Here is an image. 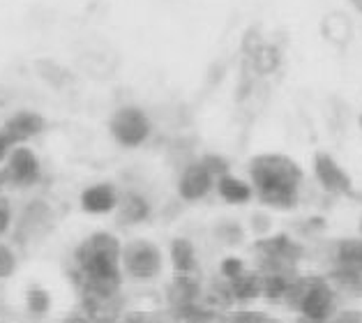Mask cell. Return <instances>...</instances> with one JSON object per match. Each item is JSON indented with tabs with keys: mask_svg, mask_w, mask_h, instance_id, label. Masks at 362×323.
<instances>
[{
	"mask_svg": "<svg viewBox=\"0 0 362 323\" xmlns=\"http://www.w3.org/2000/svg\"><path fill=\"white\" fill-rule=\"evenodd\" d=\"M5 176L12 187H33L42 178V164L33 148L19 143L12 148V153L5 160Z\"/></svg>",
	"mask_w": 362,
	"mask_h": 323,
	"instance_id": "6",
	"label": "cell"
},
{
	"mask_svg": "<svg viewBox=\"0 0 362 323\" xmlns=\"http://www.w3.org/2000/svg\"><path fill=\"white\" fill-rule=\"evenodd\" d=\"M74 264L88 295L111 298L122 282V242L109 231H97L76 247Z\"/></svg>",
	"mask_w": 362,
	"mask_h": 323,
	"instance_id": "1",
	"label": "cell"
},
{
	"mask_svg": "<svg viewBox=\"0 0 362 323\" xmlns=\"http://www.w3.org/2000/svg\"><path fill=\"white\" fill-rule=\"evenodd\" d=\"M215 185H217V176L208 169L206 162L197 160L182 169L180 178H178V194L182 201L194 204V201L206 199Z\"/></svg>",
	"mask_w": 362,
	"mask_h": 323,
	"instance_id": "7",
	"label": "cell"
},
{
	"mask_svg": "<svg viewBox=\"0 0 362 323\" xmlns=\"http://www.w3.org/2000/svg\"><path fill=\"white\" fill-rule=\"evenodd\" d=\"M16 143L12 141L10 136H7L3 129H0V162H5L7 160V155L12 153V148H14Z\"/></svg>",
	"mask_w": 362,
	"mask_h": 323,
	"instance_id": "23",
	"label": "cell"
},
{
	"mask_svg": "<svg viewBox=\"0 0 362 323\" xmlns=\"http://www.w3.org/2000/svg\"><path fill=\"white\" fill-rule=\"evenodd\" d=\"M162 252L155 242L136 238L122 245V273L139 282H148L162 273Z\"/></svg>",
	"mask_w": 362,
	"mask_h": 323,
	"instance_id": "5",
	"label": "cell"
},
{
	"mask_svg": "<svg viewBox=\"0 0 362 323\" xmlns=\"http://www.w3.org/2000/svg\"><path fill=\"white\" fill-rule=\"evenodd\" d=\"M217 235L222 240H226L228 245H235V242L243 240V229L235 222H224V224L217 226Z\"/></svg>",
	"mask_w": 362,
	"mask_h": 323,
	"instance_id": "18",
	"label": "cell"
},
{
	"mask_svg": "<svg viewBox=\"0 0 362 323\" xmlns=\"http://www.w3.org/2000/svg\"><path fill=\"white\" fill-rule=\"evenodd\" d=\"M360 127H362V113H360Z\"/></svg>",
	"mask_w": 362,
	"mask_h": 323,
	"instance_id": "26",
	"label": "cell"
},
{
	"mask_svg": "<svg viewBox=\"0 0 362 323\" xmlns=\"http://www.w3.org/2000/svg\"><path fill=\"white\" fill-rule=\"evenodd\" d=\"M226 282H228V289L233 293V298H238V300H252V298L263 295V275L250 273L247 268L240 275L226 279Z\"/></svg>",
	"mask_w": 362,
	"mask_h": 323,
	"instance_id": "13",
	"label": "cell"
},
{
	"mask_svg": "<svg viewBox=\"0 0 362 323\" xmlns=\"http://www.w3.org/2000/svg\"><path fill=\"white\" fill-rule=\"evenodd\" d=\"M203 162L208 164V169L215 173V176H224V173H228V162L224 160V157H219V155H206V157H201Z\"/></svg>",
	"mask_w": 362,
	"mask_h": 323,
	"instance_id": "19",
	"label": "cell"
},
{
	"mask_svg": "<svg viewBox=\"0 0 362 323\" xmlns=\"http://www.w3.org/2000/svg\"><path fill=\"white\" fill-rule=\"evenodd\" d=\"M243 270H245V266H243V261H240V259L228 257V259L222 261V275H224V279H231V277H235V275H240Z\"/></svg>",
	"mask_w": 362,
	"mask_h": 323,
	"instance_id": "20",
	"label": "cell"
},
{
	"mask_svg": "<svg viewBox=\"0 0 362 323\" xmlns=\"http://www.w3.org/2000/svg\"><path fill=\"white\" fill-rule=\"evenodd\" d=\"M109 132L118 146L139 148L153 134V123H150L148 113L144 109L134 107V104H127V107L113 111V116L109 120Z\"/></svg>",
	"mask_w": 362,
	"mask_h": 323,
	"instance_id": "4",
	"label": "cell"
},
{
	"mask_svg": "<svg viewBox=\"0 0 362 323\" xmlns=\"http://www.w3.org/2000/svg\"><path fill=\"white\" fill-rule=\"evenodd\" d=\"M118 222L120 224H141L148 220L150 215V204L148 201L136 194V192H127V194H120V201H118Z\"/></svg>",
	"mask_w": 362,
	"mask_h": 323,
	"instance_id": "12",
	"label": "cell"
},
{
	"mask_svg": "<svg viewBox=\"0 0 362 323\" xmlns=\"http://www.w3.org/2000/svg\"><path fill=\"white\" fill-rule=\"evenodd\" d=\"M284 300L303 319H312V321L328 323L334 312V293L330 289V284L321 277L293 279L288 284Z\"/></svg>",
	"mask_w": 362,
	"mask_h": 323,
	"instance_id": "3",
	"label": "cell"
},
{
	"mask_svg": "<svg viewBox=\"0 0 362 323\" xmlns=\"http://www.w3.org/2000/svg\"><path fill=\"white\" fill-rule=\"evenodd\" d=\"M250 180L261 204L275 211H291L298 204L303 169L296 160L281 153H263L252 157Z\"/></svg>",
	"mask_w": 362,
	"mask_h": 323,
	"instance_id": "2",
	"label": "cell"
},
{
	"mask_svg": "<svg viewBox=\"0 0 362 323\" xmlns=\"http://www.w3.org/2000/svg\"><path fill=\"white\" fill-rule=\"evenodd\" d=\"M10 222H12V213H10V204L0 196V233H5L10 229Z\"/></svg>",
	"mask_w": 362,
	"mask_h": 323,
	"instance_id": "22",
	"label": "cell"
},
{
	"mask_svg": "<svg viewBox=\"0 0 362 323\" xmlns=\"http://www.w3.org/2000/svg\"><path fill=\"white\" fill-rule=\"evenodd\" d=\"M120 194L111 182H97L81 192V211L88 215H109L118 208Z\"/></svg>",
	"mask_w": 362,
	"mask_h": 323,
	"instance_id": "9",
	"label": "cell"
},
{
	"mask_svg": "<svg viewBox=\"0 0 362 323\" xmlns=\"http://www.w3.org/2000/svg\"><path fill=\"white\" fill-rule=\"evenodd\" d=\"M47 127V120H44L40 113L35 111H16L14 116L7 118V123L3 125V132L12 139V141L19 146L35 139L37 134L44 132Z\"/></svg>",
	"mask_w": 362,
	"mask_h": 323,
	"instance_id": "10",
	"label": "cell"
},
{
	"mask_svg": "<svg viewBox=\"0 0 362 323\" xmlns=\"http://www.w3.org/2000/svg\"><path fill=\"white\" fill-rule=\"evenodd\" d=\"M74 323H113L111 319H76Z\"/></svg>",
	"mask_w": 362,
	"mask_h": 323,
	"instance_id": "24",
	"label": "cell"
},
{
	"mask_svg": "<svg viewBox=\"0 0 362 323\" xmlns=\"http://www.w3.org/2000/svg\"><path fill=\"white\" fill-rule=\"evenodd\" d=\"M215 189H217V194L222 196L226 204H231V206H245L247 201H252V196H254L252 182H245L243 178L231 176V173H224V176H219Z\"/></svg>",
	"mask_w": 362,
	"mask_h": 323,
	"instance_id": "11",
	"label": "cell"
},
{
	"mask_svg": "<svg viewBox=\"0 0 362 323\" xmlns=\"http://www.w3.org/2000/svg\"><path fill=\"white\" fill-rule=\"evenodd\" d=\"M10 185V182H7V176H5V169H0V196H3V189Z\"/></svg>",
	"mask_w": 362,
	"mask_h": 323,
	"instance_id": "25",
	"label": "cell"
},
{
	"mask_svg": "<svg viewBox=\"0 0 362 323\" xmlns=\"http://www.w3.org/2000/svg\"><path fill=\"white\" fill-rule=\"evenodd\" d=\"M328 323H362V312L360 310H344L332 314Z\"/></svg>",
	"mask_w": 362,
	"mask_h": 323,
	"instance_id": "21",
	"label": "cell"
},
{
	"mask_svg": "<svg viewBox=\"0 0 362 323\" xmlns=\"http://www.w3.org/2000/svg\"><path fill=\"white\" fill-rule=\"evenodd\" d=\"M14 270H16V254L12 252V247L0 242V279L12 277Z\"/></svg>",
	"mask_w": 362,
	"mask_h": 323,
	"instance_id": "17",
	"label": "cell"
},
{
	"mask_svg": "<svg viewBox=\"0 0 362 323\" xmlns=\"http://www.w3.org/2000/svg\"><path fill=\"white\" fill-rule=\"evenodd\" d=\"M25 305L33 314H47L51 310V295L42 286H30L25 293Z\"/></svg>",
	"mask_w": 362,
	"mask_h": 323,
	"instance_id": "15",
	"label": "cell"
},
{
	"mask_svg": "<svg viewBox=\"0 0 362 323\" xmlns=\"http://www.w3.org/2000/svg\"><path fill=\"white\" fill-rule=\"evenodd\" d=\"M222 323H277L272 317H268L266 312H256V310H238L228 312L222 317Z\"/></svg>",
	"mask_w": 362,
	"mask_h": 323,
	"instance_id": "16",
	"label": "cell"
},
{
	"mask_svg": "<svg viewBox=\"0 0 362 323\" xmlns=\"http://www.w3.org/2000/svg\"><path fill=\"white\" fill-rule=\"evenodd\" d=\"M314 176L328 194H334V196L353 194L351 176L341 169V164L328 153H319L314 157Z\"/></svg>",
	"mask_w": 362,
	"mask_h": 323,
	"instance_id": "8",
	"label": "cell"
},
{
	"mask_svg": "<svg viewBox=\"0 0 362 323\" xmlns=\"http://www.w3.org/2000/svg\"><path fill=\"white\" fill-rule=\"evenodd\" d=\"M169 257L178 275H192L197 270V249L187 238H175L169 247Z\"/></svg>",
	"mask_w": 362,
	"mask_h": 323,
	"instance_id": "14",
	"label": "cell"
}]
</instances>
